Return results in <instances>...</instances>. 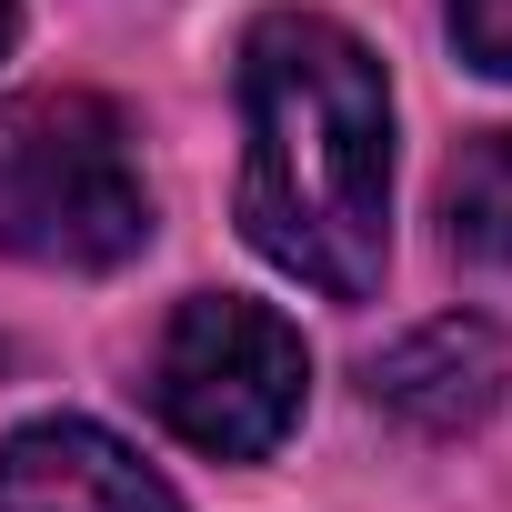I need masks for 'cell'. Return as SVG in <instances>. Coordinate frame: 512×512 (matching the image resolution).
<instances>
[{
  "label": "cell",
  "instance_id": "1",
  "mask_svg": "<svg viewBox=\"0 0 512 512\" xmlns=\"http://www.w3.org/2000/svg\"><path fill=\"white\" fill-rule=\"evenodd\" d=\"M241 231L292 282L362 302L392 262V91L322 11H262L241 41Z\"/></svg>",
  "mask_w": 512,
  "mask_h": 512
},
{
  "label": "cell",
  "instance_id": "2",
  "mask_svg": "<svg viewBox=\"0 0 512 512\" xmlns=\"http://www.w3.org/2000/svg\"><path fill=\"white\" fill-rule=\"evenodd\" d=\"M151 241V181L131 131L91 91L0 101V251L41 272H111Z\"/></svg>",
  "mask_w": 512,
  "mask_h": 512
},
{
  "label": "cell",
  "instance_id": "3",
  "mask_svg": "<svg viewBox=\"0 0 512 512\" xmlns=\"http://www.w3.org/2000/svg\"><path fill=\"white\" fill-rule=\"evenodd\" d=\"M151 402L161 422L211 452V462H262L292 442L302 402H312V352L272 302H241V292H201L171 312L161 362H151Z\"/></svg>",
  "mask_w": 512,
  "mask_h": 512
},
{
  "label": "cell",
  "instance_id": "4",
  "mask_svg": "<svg viewBox=\"0 0 512 512\" xmlns=\"http://www.w3.org/2000/svg\"><path fill=\"white\" fill-rule=\"evenodd\" d=\"M0 512H181V492L101 422H31L0 442Z\"/></svg>",
  "mask_w": 512,
  "mask_h": 512
},
{
  "label": "cell",
  "instance_id": "5",
  "mask_svg": "<svg viewBox=\"0 0 512 512\" xmlns=\"http://www.w3.org/2000/svg\"><path fill=\"white\" fill-rule=\"evenodd\" d=\"M492 392H502V342H492L482 322H422L412 342H392V352L372 362V402H392V412L422 422V432L482 422Z\"/></svg>",
  "mask_w": 512,
  "mask_h": 512
},
{
  "label": "cell",
  "instance_id": "6",
  "mask_svg": "<svg viewBox=\"0 0 512 512\" xmlns=\"http://www.w3.org/2000/svg\"><path fill=\"white\" fill-rule=\"evenodd\" d=\"M442 221H452V251H472V262H512V131L472 141L442 171Z\"/></svg>",
  "mask_w": 512,
  "mask_h": 512
},
{
  "label": "cell",
  "instance_id": "7",
  "mask_svg": "<svg viewBox=\"0 0 512 512\" xmlns=\"http://www.w3.org/2000/svg\"><path fill=\"white\" fill-rule=\"evenodd\" d=\"M452 41H462V61L512 81V0H452Z\"/></svg>",
  "mask_w": 512,
  "mask_h": 512
},
{
  "label": "cell",
  "instance_id": "8",
  "mask_svg": "<svg viewBox=\"0 0 512 512\" xmlns=\"http://www.w3.org/2000/svg\"><path fill=\"white\" fill-rule=\"evenodd\" d=\"M0 51H11V0H0Z\"/></svg>",
  "mask_w": 512,
  "mask_h": 512
}]
</instances>
